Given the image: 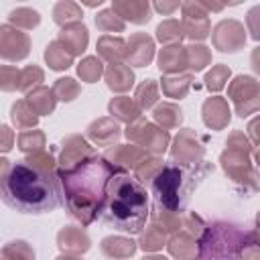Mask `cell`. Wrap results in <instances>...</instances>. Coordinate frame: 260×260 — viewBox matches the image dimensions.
Returning a JSON list of instances; mask_svg holds the SVG:
<instances>
[{"mask_svg":"<svg viewBox=\"0 0 260 260\" xmlns=\"http://www.w3.org/2000/svg\"><path fill=\"white\" fill-rule=\"evenodd\" d=\"M2 201L18 213H49L63 203L57 173L39 169L28 160L10 162L0 158Z\"/></svg>","mask_w":260,"mask_h":260,"instance_id":"1","label":"cell"},{"mask_svg":"<svg viewBox=\"0 0 260 260\" xmlns=\"http://www.w3.org/2000/svg\"><path fill=\"white\" fill-rule=\"evenodd\" d=\"M118 169V165L98 152L73 167H59L57 177L63 191V205L77 221L87 225L100 217L108 183Z\"/></svg>","mask_w":260,"mask_h":260,"instance_id":"2","label":"cell"},{"mask_svg":"<svg viewBox=\"0 0 260 260\" xmlns=\"http://www.w3.org/2000/svg\"><path fill=\"white\" fill-rule=\"evenodd\" d=\"M148 215L150 211L146 187L136 175H130L124 167H120L108 183L100 217L120 232L140 234Z\"/></svg>","mask_w":260,"mask_h":260,"instance_id":"3","label":"cell"},{"mask_svg":"<svg viewBox=\"0 0 260 260\" xmlns=\"http://www.w3.org/2000/svg\"><path fill=\"white\" fill-rule=\"evenodd\" d=\"M209 171H213V165L205 160L197 167H185L175 160L162 165V169L150 179V195L154 197V211L175 213V215L185 211L193 189Z\"/></svg>","mask_w":260,"mask_h":260,"instance_id":"4","label":"cell"},{"mask_svg":"<svg viewBox=\"0 0 260 260\" xmlns=\"http://www.w3.org/2000/svg\"><path fill=\"white\" fill-rule=\"evenodd\" d=\"M248 244L250 232L228 221H213L199 240V260H240Z\"/></svg>","mask_w":260,"mask_h":260,"instance_id":"5","label":"cell"},{"mask_svg":"<svg viewBox=\"0 0 260 260\" xmlns=\"http://www.w3.org/2000/svg\"><path fill=\"white\" fill-rule=\"evenodd\" d=\"M230 95L238 108V116L242 118L260 110V85L256 83L254 77L238 75L230 85Z\"/></svg>","mask_w":260,"mask_h":260,"instance_id":"6","label":"cell"},{"mask_svg":"<svg viewBox=\"0 0 260 260\" xmlns=\"http://www.w3.org/2000/svg\"><path fill=\"white\" fill-rule=\"evenodd\" d=\"M221 165H223V171L238 183H248L252 181L254 189L260 187V175L250 167V160H248V152L244 150H236V148H228L221 152Z\"/></svg>","mask_w":260,"mask_h":260,"instance_id":"7","label":"cell"},{"mask_svg":"<svg viewBox=\"0 0 260 260\" xmlns=\"http://www.w3.org/2000/svg\"><path fill=\"white\" fill-rule=\"evenodd\" d=\"M126 136L132 138V140H136V142H140V144H144L146 152L152 150V152H156V154L162 152V150L167 148V144H169V134H167V130H160V128H156V126L144 122L142 118L136 120V124L128 126Z\"/></svg>","mask_w":260,"mask_h":260,"instance_id":"8","label":"cell"},{"mask_svg":"<svg viewBox=\"0 0 260 260\" xmlns=\"http://www.w3.org/2000/svg\"><path fill=\"white\" fill-rule=\"evenodd\" d=\"M28 37L10 24L0 26V55L4 61H20L28 55Z\"/></svg>","mask_w":260,"mask_h":260,"instance_id":"9","label":"cell"},{"mask_svg":"<svg viewBox=\"0 0 260 260\" xmlns=\"http://www.w3.org/2000/svg\"><path fill=\"white\" fill-rule=\"evenodd\" d=\"M244 41H246L244 26L236 20H221L213 30V43L223 53L238 51L244 45Z\"/></svg>","mask_w":260,"mask_h":260,"instance_id":"10","label":"cell"},{"mask_svg":"<svg viewBox=\"0 0 260 260\" xmlns=\"http://www.w3.org/2000/svg\"><path fill=\"white\" fill-rule=\"evenodd\" d=\"M183 30L189 39H205L209 32L207 24V12L201 4L187 2L183 4Z\"/></svg>","mask_w":260,"mask_h":260,"instance_id":"11","label":"cell"},{"mask_svg":"<svg viewBox=\"0 0 260 260\" xmlns=\"http://www.w3.org/2000/svg\"><path fill=\"white\" fill-rule=\"evenodd\" d=\"M201 156H203V146L195 144L193 134L189 130L187 132H181L175 138L173 160H179V165H185V167H197V165L203 162Z\"/></svg>","mask_w":260,"mask_h":260,"instance_id":"12","label":"cell"},{"mask_svg":"<svg viewBox=\"0 0 260 260\" xmlns=\"http://www.w3.org/2000/svg\"><path fill=\"white\" fill-rule=\"evenodd\" d=\"M91 154H95V150L81 136H67L63 140V152H61L59 165H61V169H67V167L81 162L83 158H87Z\"/></svg>","mask_w":260,"mask_h":260,"instance_id":"13","label":"cell"},{"mask_svg":"<svg viewBox=\"0 0 260 260\" xmlns=\"http://www.w3.org/2000/svg\"><path fill=\"white\" fill-rule=\"evenodd\" d=\"M63 49L73 57V55H79L85 45H87V28L83 22H75V24H69V26H63V30L59 32V39H57Z\"/></svg>","mask_w":260,"mask_h":260,"instance_id":"14","label":"cell"},{"mask_svg":"<svg viewBox=\"0 0 260 260\" xmlns=\"http://www.w3.org/2000/svg\"><path fill=\"white\" fill-rule=\"evenodd\" d=\"M126 55H128V61L134 63L136 67L148 65L150 59H152V55H154V43H152V39L146 37V35H142V32L134 35L130 39V43H128Z\"/></svg>","mask_w":260,"mask_h":260,"instance_id":"15","label":"cell"},{"mask_svg":"<svg viewBox=\"0 0 260 260\" xmlns=\"http://www.w3.org/2000/svg\"><path fill=\"white\" fill-rule=\"evenodd\" d=\"M203 120L209 128H223L228 122H230V110H228V104L221 100V98H209L205 104H203Z\"/></svg>","mask_w":260,"mask_h":260,"instance_id":"16","label":"cell"},{"mask_svg":"<svg viewBox=\"0 0 260 260\" xmlns=\"http://www.w3.org/2000/svg\"><path fill=\"white\" fill-rule=\"evenodd\" d=\"M57 244L63 252H85L89 248V238L85 236V232L77 230V228H63L57 236Z\"/></svg>","mask_w":260,"mask_h":260,"instance_id":"17","label":"cell"},{"mask_svg":"<svg viewBox=\"0 0 260 260\" xmlns=\"http://www.w3.org/2000/svg\"><path fill=\"white\" fill-rule=\"evenodd\" d=\"M169 250L179 260H199V240L189 234H179L169 242Z\"/></svg>","mask_w":260,"mask_h":260,"instance_id":"18","label":"cell"},{"mask_svg":"<svg viewBox=\"0 0 260 260\" xmlns=\"http://www.w3.org/2000/svg\"><path fill=\"white\" fill-rule=\"evenodd\" d=\"M87 136H89L93 142L106 146V144H112V142L118 140L120 128H118L116 122H112V120H108V118H102V120H95L93 124H89Z\"/></svg>","mask_w":260,"mask_h":260,"instance_id":"19","label":"cell"},{"mask_svg":"<svg viewBox=\"0 0 260 260\" xmlns=\"http://www.w3.org/2000/svg\"><path fill=\"white\" fill-rule=\"evenodd\" d=\"M187 65V51L179 45H173V47H165L158 55V69L165 71V73H171V71H179Z\"/></svg>","mask_w":260,"mask_h":260,"instance_id":"20","label":"cell"},{"mask_svg":"<svg viewBox=\"0 0 260 260\" xmlns=\"http://www.w3.org/2000/svg\"><path fill=\"white\" fill-rule=\"evenodd\" d=\"M26 104L35 114H51L55 110V93L53 89L39 85L30 93H26Z\"/></svg>","mask_w":260,"mask_h":260,"instance_id":"21","label":"cell"},{"mask_svg":"<svg viewBox=\"0 0 260 260\" xmlns=\"http://www.w3.org/2000/svg\"><path fill=\"white\" fill-rule=\"evenodd\" d=\"M122 18H128L136 24H142L150 18V6L148 2H114L112 6Z\"/></svg>","mask_w":260,"mask_h":260,"instance_id":"22","label":"cell"},{"mask_svg":"<svg viewBox=\"0 0 260 260\" xmlns=\"http://www.w3.org/2000/svg\"><path fill=\"white\" fill-rule=\"evenodd\" d=\"M106 81H108V87L110 89H114V91H126L132 85V81H134V73L128 67H124L122 63H114L106 71Z\"/></svg>","mask_w":260,"mask_h":260,"instance_id":"23","label":"cell"},{"mask_svg":"<svg viewBox=\"0 0 260 260\" xmlns=\"http://www.w3.org/2000/svg\"><path fill=\"white\" fill-rule=\"evenodd\" d=\"M45 59H47V63L51 65V69H55V71L67 69V67L71 65V61H73V57L63 49V45H61L59 41H51V43L47 45V49H45Z\"/></svg>","mask_w":260,"mask_h":260,"instance_id":"24","label":"cell"},{"mask_svg":"<svg viewBox=\"0 0 260 260\" xmlns=\"http://www.w3.org/2000/svg\"><path fill=\"white\" fill-rule=\"evenodd\" d=\"M102 250L106 256H114V258H128L134 254L136 246L132 240L126 238H104L102 242Z\"/></svg>","mask_w":260,"mask_h":260,"instance_id":"25","label":"cell"},{"mask_svg":"<svg viewBox=\"0 0 260 260\" xmlns=\"http://www.w3.org/2000/svg\"><path fill=\"white\" fill-rule=\"evenodd\" d=\"M10 118L14 122L16 128H32L37 124V114L30 110V106L26 104V100H18L12 104L10 108Z\"/></svg>","mask_w":260,"mask_h":260,"instance_id":"26","label":"cell"},{"mask_svg":"<svg viewBox=\"0 0 260 260\" xmlns=\"http://www.w3.org/2000/svg\"><path fill=\"white\" fill-rule=\"evenodd\" d=\"M98 51H100V55H102L104 59L112 61V65H114V61H120V59L126 55V51H124V41H122V39H114V37H110V35H106V37H102V39L98 41Z\"/></svg>","mask_w":260,"mask_h":260,"instance_id":"27","label":"cell"},{"mask_svg":"<svg viewBox=\"0 0 260 260\" xmlns=\"http://www.w3.org/2000/svg\"><path fill=\"white\" fill-rule=\"evenodd\" d=\"M79 18H81V10L73 2H57L55 8H53V20L57 24L69 26V24L79 22Z\"/></svg>","mask_w":260,"mask_h":260,"instance_id":"28","label":"cell"},{"mask_svg":"<svg viewBox=\"0 0 260 260\" xmlns=\"http://www.w3.org/2000/svg\"><path fill=\"white\" fill-rule=\"evenodd\" d=\"M110 112L116 114L120 120L134 122V120H138L140 108H138L130 98H116V100L110 102Z\"/></svg>","mask_w":260,"mask_h":260,"instance_id":"29","label":"cell"},{"mask_svg":"<svg viewBox=\"0 0 260 260\" xmlns=\"http://www.w3.org/2000/svg\"><path fill=\"white\" fill-rule=\"evenodd\" d=\"M2 260H35V252L26 242L14 240L2 248Z\"/></svg>","mask_w":260,"mask_h":260,"instance_id":"30","label":"cell"},{"mask_svg":"<svg viewBox=\"0 0 260 260\" xmlns=\"http://www.w3.org/2000/svg\"><path fill=\"white\" fill-rule=\"evenodd\" d=\"M8 22L10 24H14V26H22V28H32V26H37L39 22H41V16H39V12L37 10H32V8H14V10H10V14H8Z\"/></svg>","mask_w":260,"mask_h":260,"instance_id":"31","label":"cell"},{"mask_svg":"<svg viewBox=\"0 0 260 260\" xmlns=\"http://www.w3.org/2000/svg\"><path fill=\"white\" fill-rule=\"evenodd\" d=\"M154 118L156 122H160L165 128H173V126H179L181 120H183V112L173 106V104H160L156 110H154Z\"/></svg>","mask_w":260,"mask_h":260,"instance_id":"32","label":"cell"},{"mask_svg":"<svg viewBox=\"0 0 260 260\" xmlns=\"http://www.w3.org/2000/svg\"><path fill=\"white\" fill-rule=\"evenodd\" d=\"M165 240H167V230L160 228L158 223H152V225L146 230V234H142L140 248H142V250H158V248H162Z\"/></svg>","mask_w":260,"mask_h":260,"instance_id":"33","label":"cell"},{"mask_svg":"<svg viewBox=\"0 0 260 260\" xmlns=\"http://www.w3.org/2000/svg\"><path fill=\"white\" fill-rule=\"evenodd\" d=\"M45 146V134L39 130H24L18 136V148L22 152H39Z\"/></svg>","mask_w":260,"mask_h":260,"instance_id":"34","label":"cell"},{"mask_svg":"<svg viewBox=\"0 0 260 260\" xmlns=\"http://www.w3.org/2000/svg\"><path fill=\"white\" fill-rule=\"evenodd\" d=\"M41 81H43V69L37 67V65H28V67H24L20 71V87L18 89L30 93L32 89L39 87Z\"/></svg>","mask_w":260,"mask_h":260,"instance_id":"35","label":"cell"},{"mask_svg":"<svg viewBox=\"0 0 260 260\" xmlns=\"http://www.w3.org/2000/svg\"><path fill=\"white\" fill-rule=\"evenodd\" d=\"M158 98V91H156V83L154 79H146L142 85H138L136 89V102H138V108L140 110H148Z\"/></svg>","mask_w":260,"mask_h":260,"instance_id":"36","label":"cell"},{"mask_svg":"<svg viewBox=\"0 0 260 260\" xmlns=\"http://www.w3.org/2000/svg\"><path fill=\"white\" fill-rule=\"evenodd\" d=\"M102 61L98 59V57H85L79 65H77V73H79V77L81 79H85L87 83H91V81H95L100 75H102Z\"/></svg>","mask_w":260,"mask_h":260,"instance_id":"37","label":"cell"},{"mask_svg":"<svg viewBox=\"0 0 260 260\" xmlns=\"http://www.w3.org/2000/svg\"><path fill=\"white\" fill-rule=\"evenodd\" d=\"M189 83H191V75L169 77V79H162V89L171 98H183L187 93V89H189Z\"/></svg>","mask_w":260,"mask_h":260,"instance_id":"38","label":"cell"},{"mask_svg":"<svg viewBox=\"0 0 260 260\" xmlns=\"http://www.w3.org/2000/svg\"><path fill=\"white\" fill-rule=\"evenodd\" d=\"M183 37V24H179L177 20H165L158 24L156 28V39L160 43H171V41H179Z\"/></svg>","mask_w":260,"mask_h":260,"instance_id":"39","label":"cell"},{"mask_svg":"<svg viewBox=\"0 0 260 260\" xmlns=\"http://www.w3.org/2000/svg\"><path fill=\"white\" fill-rule=\"evenodd\" d=\"M185 51H187V65L195 71H201L209 61V51L203 45H193V47H187Z\"/></svg>","mask_w":260,"mask_h":260,"instance_id":"40","label":"cell"},{"mask_svg":"<svg viewBox=\"0 0 260 260\" xmlns=\"http://www.w3.org/2000/svg\"><path fill=\"white\" fill-rule=\"evenodd\" d=\"M95 24L102 28V30H124V20L118 18V12L114 8L110 10H104L95 16Z\"/></svg>","mask_w":260,"mask_h":260,"instance_id":"41","label":"cell"},{"mask_svg":"<svg viewBox=\"0 0 260 260\" xmlns=\"http://www.w3.org/2000/svg\"><path fill=\"white\" fill-rule=\"evenodd\" d=\"M77 91H79V87H77L75 79H71V77H61V79H57V83H55V87H53V93H55L59 100H63V102H71V100L77 95Z\"/></svg>","mask_w":260,"mask_h":260,"instance_id":"42","label":"cell"},{"mask_svg":"<svg viewBox=\"0 0 260 260\" xmlns=\"http://www.w3.org/2000/svg\"><path fill=\"white\" fill-rule=\"evenodd\" d=\"M0 87L4 91H12L20 87V71L12 65H2L0 69Z\"/></svg>","mask_w":260,"mask_h":260,"instance_id":"43","label":"cell"},{"mask_svg":"<svg viewBox=\"0 0 260 260\" xmlns=\"http://www.w3.org/2000/svg\"><path fill=\"white\" fill-rule=\"evenodd\" d=\"M228 77H230V69H228L225 65H217V67H213V69L205 75V85H207L209 89H213V91H219V89L223 87V83H225Z\"/></svg>","mask_w":260,"mask_h":260,"instance_id":"44","label":"cell"},{"mask_svg":"<svg viewBox=\"0 0 260 260\" xmlns=\"http://www.w3.org/2000/svg\"><path fill=\"white\" fill-rule=\"evenodd\" d=\"M248 28H250V32H252V39H256V41H260V4L258 6H254L250 12H248Z\"/></svg>","mask_w":260,"mask_h":260,"instance_id":"45","label":"cell"},{"mask_svg":"<svg viewBox=\"0 0 260 260\" xmlns=\"http://www.w3.org/2000/svg\"><path fill=\"white\" fill-rule=\"evenodd\" d=\"M0 134H2L0 148H2V152H8V150L12 148V138H14V134H12V130H10L8 126H2V128H0Z\"/></svg>","mask_w":260,"mask_h":260,"instance_id":"46","label":"cell"},{"mask_svg":"<svg viewBox=\"0 0 260 260\" xmlns=\"http://www.w3.org/2000/svg\"><path fill=\"white\" fill-rule=\"evenodd\" d=\"M248 132H250V136L260 144V116L254 118V120L248 124Z\"/></svg>","mask_w":260,"mask_h":260,"instance_id":"47","label":"cell"},{"mask_svg":"<svg viewBox=\"0 0 260 260\" xmlns=\"http://www.w3.org/2000/svg\"><path fill=\"white\" fill-rule=\"evenodd\" d=\"M154 8H156V10H160V12H165V14H169V12H173L175 8H179V4H177V2H173V4L158 2V4H154Z\"/></svg>","mask_w":260,"mask_h":260,"instance_id":"48","label":"cell"},{"mask_svg":"<svg viewBox=\"0 0 260 260\" xmlns=\"http://www.w3.org/2000/svg\"><path fill=\"white\" fill-rule=\"evenodd\" d=\"M252 67H254L256 73H260V47H256L252 51Z\"/></svg>","mask_w":260,"mask_h":260,"instance_id":"49","label":"cell"},{"mask_svg":"<svg viewBox=\"0 0 260 260\" xmlns=\"http://www.w3.org/2000/svg\"><path fill=\"white\" fill-rule=\"evenodd\" d=\"M55 260H81V258H75V256H59Z\"/></svg>","mask_w":260,"mask_h":260,"instance_id":"50","label":"cell"},{"mask_svg":"<svg viewBox=\"0 0 260 260\" xmlns=\"http://www.w3.org/2000/svg\"><path fill=\"white\" fill-rule=\"evenodd\" d=\"M256 162H258V167H260V148L256 150Z\"/></svg>","mask_w":260,"mask_h":260,"instance_id":"51","label":"cell"}]
</instances>
